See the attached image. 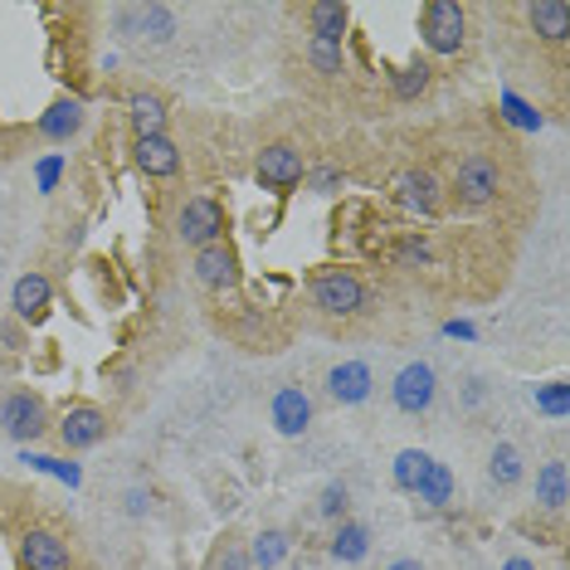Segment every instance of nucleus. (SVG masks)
I'll list each match as a JSON object with an SVG mask.
<instances>
[{
  "label": "nucleus",
  "instance_id": "f257e3e1",
  "mask_svg": "<svg viewBox=\"0 0 570 570\" xmlns=\"http://www.w3.org/2000/svg\"><path fill=\"white\" fill-rule=\"evenodd\" d=\"M307 293H313V307L322 317L352 322L371 307V293H366V283H361L356 268H317L313 283H307Z\"/></svg>",
  "mask_w": 570,
  "mask_h": 570
},
{
  "label": "nucleus",
  "instance_id": "f03ea898",
  "mask_svg": "<svg viewBox=\"0 0 570 570\" xmlns=\"http://www.w3.org/2000/svg\"><path fill=\"white\" fill-rule=\"evenodd\" d=\"M449 196L459 210H488V205L502 196V166L492 161L488 151H469L449 180Z\"/></svg>",
  "mask_w": 570,
  "mask_h": 570
},
{
  "label": "nucleus",
  "instance_id": "7ed1b4c3",
  "mask_svg": "<svg viewBox=\"0 0 570 570\" xmlns=\"http://www.w3.org/2000/svg\"><path fill=\"white\" fill-rule=\"evenodd\" d=\"M420 40L430 55H459L469 45V6L459 0H424L420 6Z\"/></svg>",
  "mask_w": 570,
  "mask_h": 570
},
{
  "label": "nucleus",
  "instance_id": "20e7f679",
  "mask_svg": "<svg viewBox=\"0 0 570 570\" xmlns=\"http://www.w3.org/2000/svg\"><path fill=\"white\" fill-rule=\"evenodd\" d=\"M0 430H6V439H16V444L45 439L49 430H55V420H49V400L40 391H30V385L6 391V400H0Z\"/></svg>",
  "mask_w": 570,
  "mask_h": 570
},
{
  "label": "nucleus",
  "instance_id": "39448f33",
  "mask_svg": "<svg viewBox=\"0 0 570 570\" xmlns=\"http://www.w3.org/2000/svg\"><path fill=\"white\" fill-rule=\"evenodd\" d=\"M225 229H229V215H225V205H219L215 196H190V200H180V210H176V219H171L176 244H186L190 254L205 249V244H219V239H225Z\"/></svg>",
  "mask_w": 570,
  "mask_h": 570
},
{
  "label": "nucleus",
  "instance_id": "423d86ee",
  "mask_svg": "<svg viewBox=\"0 0 570 570\" xmlns=\"http://www.w3.org/2000/svg\"><path fill=\"white\" fill-rule=\"evenodd\" d=\"M307 176V157L297 141H264L254 157V180L264 190H274V196H293L297 186H303Z\"/></svg>",
  "mask_w": 570,
  "mask_h": 570
},
{
  "label": "nucleus",
  "instance_id": "0eeeda50",
  "mask_svg": "<svg viewBox=\"0 0 570 570\" xmlns=\"http://www.w3.org/2000/svg\"><path fill=\"white\" fill-rule=\"evenodd\" d=\"M16 566L20 570H79L73 541L55 527H24L16 537Z\"/></svg>",
  "mask_w": 570,
  "mask_h": 570
},
{
  "label": "nucleus",
  "instance_id": "6e6552de",
  "mask_svg": "<svg viewBox=\"0 0 570 570\" xmlns=\"http://www.w3.org/2000/svg\"><path fill=\"white\" fill-rule=\"evenodd\" d=\"M112 430V420H108V410L102 405H88V400H79V405H69L55 420V439H59V449H69V453H88V449H98L102 439H108Z\"/></svg>",
  "mask_w": 570,
  "mask_h": 570
},
{
  "label": "nucleus",
  "instance_id": "1a4fd4ad",
  "mask_svg": "<svg viewBox=\"0 0 570 570\" xmlns=\"http://www.w3.org/2000/svg\"><path fill=\"white\" fill-rule=\"evenodd\" d=\"M122 40H137V45H171L176 40V10L171 6H122L118 16H112Z\"/></svg>",
  "mask_w": 570,
  "mask_h": 570
},
{
  "label": "nucleus",
  "instance_id": "9d476101",
  "mask_svg": "<svg viewBox=\"0 0 570 570\" xmlns=\"http://www.w3.org/2000/svg\"><path fill=\"white\" fill-rule=\"evenodd\" d=\"M391 400H395L400 414H414V420L430 414L434 400H439V375H434L430 361H405L391 381Z\"/></svg>",
  "mask_w": 570,
  "mask_h": 570
},
{
  "label": "nucleus",
  "instance_id": "9b49d317",
  "mask_svg": "<svg viewBox=\"0 0 570 570\" xmlns=\"http://www.w3.org/2000/svg\"><path fill=\"white\" fill-rule=\"evenodd\" d=\"M190 274H196V283L205 293H235L244 268H239V249L229 239L219 244H205V249H196V258H190Z\"/></svg>",
  "mask_w": 570,
  "mask_h": 570
},
{
  "label": "nucleus",
  "instance_id": "f8f14e48",
  "mask_svg": "<svg viewBox=\"0 0 570 570\" xmlns=\"http://www.w3.org/2000/svg\"><path fill=\"white\" fill-rule=\"evenodd\" d=\"M395 205L420 219H434L444 210V186H439L434 171H424V166H410V171L395 176Z\"/></svg>",
  "mask_w": 570,
  "mask_h": 570
},
{
  "label": "nucleus",
  "instance_id": "ddd939ff",
  "mask_svg": "<svg viewBox=\"0 0 570 570\" xmlns=\"http://www.w3.org/2000/svg\"><path fill=\"white\" fill-rule=\"evenodd\" d=\"M268 420H274L278 434H307L313 430V395L303 391V385H278L274 400H268Z\"/></svg>",
  "mask_w": 570,
  "mask_h": 570
},
{
  "label": "nucleus",
  "instance_id": "4468645a",
  "mask_svg": "<svg viewBox=\"0 0 570 570\" xmlns=\"http://www.w3.org/2000/svg\"><path fill=\"white\" fill-rule=\"evenodd\" d=\"M132 161H137V171L141 176H151V180H171V176H180V147L171 137H132Z\"/></svg>",
  "mask_w": 570,
  "mask_h": 570
},
{
  "label": "nucleus",
  "instance_id": "2eb2a0df",
  "mask_svg": "<svg viewBox=\"0 0 570 570\" xmlns=\"http://www.w3.org/2000/svg\"><path fill=\"white\" fill-rule=\"evenodd\" d=\"M10 307H16L20 322H45L49 307H55V283L30 268V274H20L16 288H10Z\"/></svg>",
  "mask_w": 570,
  "mask_h": 570
},
{
  "label": "nucleus",
  "instance_id": "dca6fc26",
  "mask_svg": "<svg viewBox=\"0 0 570 570\" xmlns=\"http://www.w3.org/2000/svg\"><path fill=\"white\" fill-rule=\"evenodd\" d=\"M371 391H375V375L366 361H342V366L327 371V395L336 405H366Z\"/></svg>",
  "mask_w": 570,
  "mask_h": 570
},
{
  "label": "nucleus",
  "instance_id": "f3484780",
  "mask_svg": "<svg viewBox=\"0 0 570 570\" xmlns=\"http://www.w3.org/2000/svg\"><path fill=\"white\" fill-rule=\"evenodd\" d=\"M522 16H527V30L537 35L541 45H566L570 40V0H531Z\"/></svg>",
  "mask_w": 570,
  "mask_h": 570
},
{
  "label": "nucleus",
  "instance_id": "a211bd4d",
  "mask_svg": "<svg viewBox=\"0 0 570 570\" xmlns=\"http://www.w3.org/2000/svg\"><path fill=\"white\" fill-rule=\"evenodd\" d=\"M127 122H132V137H161L166 122H171V108H166L161 94L137 88V94H127Z\"/></svg>",
  "mask_w": 570,
  "mask_h": 570
},
{
  "label": "nucleus",
  "instance_id": "6ab92c4d",
  "mask_svg": "<svg viewBox=\"0 0 570 570\" xmlns=\"http://www.w3.org/2000/svg\"><path fill=\"white\" fill-rule=\"evenodd\" d=\"M303 20H307V40L342 45L346 24H352V6H342V0H313V6L303 10Z\"/></svg>",
  "mask_w": 570,
  "mask_h": 570
},
{
  "label": "nucleus",
  "instance_id": "aec40b11",
  "mask_svg": "<svg viewBox=\"0 0 570 570\" xmlns=\"http://www.w3.org/2000/svg\"><path fill=\"white\" fill-rule=\"evenodd\" d=\"M83 132V102L79 98H55L49 108L40 112V137L45 141H69V137H79Z\"/></svg>",
  "mask_w": 570,
  "mask_h": 570
},
{
  "label": "nucleus",
  "instance_id": "412c9836",
  "mask_svg": "<svg viewBox=\"0 0 570 570\" xmlns=\"http://www.w3.org/2000/svg\"><path fill=\"white\" fill-rule=\"evenodd\" d=\"M566 502H570V473H566V459H547L537 469V508L541 512H551V517H561L566 512Z\"/></svg>",
  "mask_w": 570,
  "mask_h": 570
},
{
  "label": "nucleus",
  "instance_id": "4be33fe9",
  "mask_svg": "<svg viewBox=\"0 0 570 570\" xmlns=\"http://www.w3.org/2000/svg\"><path fill=\"white\" fill-rule=\"evenodd\" d=\"M366 551H371V527H366V522H356V517H346V522H336L332 541H327V556H332V561L356 566Z\"/></svg>",
  "mask_w": 570,
  "mask_h": 570
},
{
  "label": "nucleus",
  "instance_id": "5701e85b",
  "mask_svg": "<svg viewBox=\"0 0 570 570\" xmlns=\"http://www.w3.org/2000/svg\"><path fill=\"white\" fill-rule=\"evenodd\" d=\"M434 88V69H430V59H410V63H400V69L391 73V94L395 102H420L424 94Z\"/></svg>",
  "mask_w": 570,
  "mask_h": 570
},
{
  "label": "nucleus",
  "instance_id": "b1692460",
  "mask_svg": "<svg viewBox=\"0 0 570 570\" xmlns=\"http://www.w3.org/2000/svg\"><path fill=\"white\" fill-rule=\"evenodd\" d=\"M453 492H459V478H453L449 463H430V473H424V483L414 488V498L424 502V508H434V512H444L449 502H453Z\"/></svg>",
  "mask_w": 570,
  "mask_h": 570
},
{
  "label": "nucleus",
  "instance_id": "393cba45",
  "mask_svg": "<svg viewBox=\"0 0 570 570\" xmlns=\"http://www.w3.org/2000/svg\"><path fill=\"white\" fill-rule=\"evenodd\" d=\"M488 478L498 488H517L527 478V463H522V449L517 444H492L488 453Z\"/></svg>",
  "mask_w": 570,
  "mask_h": 570
},
{
  "label": "nucleus",
  "instance_id": "a878e982",
  "mask_svg": "<svg viewBox=\"0 0 570 570\" xmlns=\"http://www.w3.org/2000/svg\"><path fill=\"white\" fill-rule=\"evenodd\" d=\"M303 59L317 79H342L346 73V49L342 45H327V40H307L303 45Z\"/></svg>",
  "mask_w": 570,
  "mask_h": 570
},
{
  "label": "nucleus",
  "instance_id": "bb28decb",
  "mask_svg": "<svg viewBox=\"0 0 570 570\" xmlns=\"http://www.w3.org/2000/svg\"><path fill=\"white\" fill-rule=\"evenodd\" d=\"M430 453H424V449H400L395 453V463H391V478H395V488L400 492H410V498H414V488H420L424 483V473H430Z\"/></svg>",
  "mask_w": 570,
  "mask_h": 570
},
{
  "label": "nucleus",
  "instance_id": "cd10ccee",
  "mask_svg": "<svg viewBox=\"0 0 570 570\" xmlns=\"http://www.w3.org/2000/svg\"><path fill=\"white\" fill-rule=\"evenodd\" d=\"M283 556H288V531H278V527L258 531L249 541V566H258V570H274Z\"/></svg>",
  "mask_w": 570,
  "mask_h": 570
},
{
  "label": "nucleus",
  "instance_id": "c85d7f7f",
  "mask_svg": "<svg viewBox=\"0 0 570 570\" xmlns=\"http://www.w3.org/2000/svg\"><path fill=\"white\" fill-rule=\"evenodd\" d=\"M205 570H254V566H249V547H244L239 537H219V547L210 551Z\"/></svg>",
  "mask_w": 570,
  "mask_h": 570
},
{
  "label": "nucleus",
  "instance_id": "c756f323",
  "mask_svg": "<svg viewBox=\"0 0 570 570\" xmlns=\"http://www.w3.org/2000/svg\"><path fill=\"white\" fill-rule=\"evenodd\" d=\"M346 512H352V488L346 483H327L317 498V517H327V522H346Z\"/></svg>",
  "mask_w": 570,
  "mask_h": 570
},
{
  "label": "nucleus",
  "instance_id": "7c9ffc66",
  "mask_svg": "<svg viewBox=\"0 0 570 570\" xmlns=\"http://www.w3.org/2000/svg\"><path fill=\"white\" fill-rule=\"evenodd\" d=\"M531 405H537L541 414H551V420H566V381H547V385H537L531 391Z\"/></svg>",
  "mask_w": 570,
  "mask_h": 570
},
{
  "label": "nucleus",
  "instance_id": "2f4dec72",
  "mask_svg": "<svg viewBox=\"0 0 570 570\" xmlns=\"http://www.w3.org/2000/svg\"><path fill=\"white\" fill-rule=\"evenodd\" d=\"M307 190H313V196H336V190L346 186V171L342 166H307Z\"/></svg>",
  "mask_w": 570,
  "mask_h": 570
},
{
  "label": "nucleus",
  "instance_id": "473e14b6",
  "mask_svg": "<svg viewBox=\"0 0 570 570\" xmlns=\"http://www.w3.org/2000/svg\"><path fill=\"white\" fill-rule=\"evenodd\" d=\"M430 258H434V249H430V239H420V235H410V239L395 249V264H400V268H414V264L424 268Z\"/></svg>",
  "mask_w": 570,
  "mask_h": 570
},
{
  "label": "nucleus",
  "instance_id": "72a5a7b5",
  "mask_svg": "<svg viewBox=\"0 0 570 570\" xmlns=\"http://www.w3.org/2000/svg\"><path fill=\"white\" fill-rule=\"evenodd\" d=\"M24 463H35V469L55 473V478H69V483H79V463H63V459H45V453H24Z\"/></svg>",
  "mask_w": 570,
  "mask_h": 570
},
{
  "label": "nucleus",
  "instance_id": "f704fd0d",
  "mask_svg": "<svg viewBox=\"0 0 570 570\" xmlns=\"http://www.w3.org/2000/svg\"><path fill=\"white\" fill-rule=\"evenodd\" d=\"M502 102H508V112H512V122H517V127H541V112H531L517 94H502Z\"/></svg>",
  "mask_w": 570,
  "mask_h": 570
},
{
  "label": "nucleus",
  "instance_id": "c9c22d12",
  "mask_svg": "<svg viewBox=\"0 0 570 570\" xmlns=\"http://www.w3.org/2000/svg\"><path fill=\"white\" fill-rule=\"evenodd\" d=\"M55 180H59V157H49L40 166V190H55Z\"/></svg>",
  "mask_w": 570,
  "mask_h": 570
},
{
  "label": "nucleus",
  "instance_id": "e433bc0d",
  "mask_svg": "<svg viewBox=\"0 0 570 570\" xmlns=\"http://www.w3.org/2000/svg\"><path fill=\"white\" fill-rule=\"evenodd\" d=\"M483 381H469V391H463V405H483Z\"/></svg>",
  "mask_w": 570,
  "mask_h": 570
},
{
  "label": "nucleus",
  "instance_id": "4c0bfd02",
  "mask_svg": "<svg viewBox=\"0 0 570 570\" xmlns=\"http://www.w3.org/2000/svg\"><path fill=\"white\" fill-rule=\"evenodd\" d=\"M502 570H537V566H531L527 556H512V561H502Z\"/></svg>",
  "mask_w": 570,
  "mask_h": 570
},
{
  "label": "nucleus",
  "instance_id": "58836bf2",
  "mask_svg": "<svg viewBox=\"0 0 570 570\" xmlns=\"http://www.w3.org/2000/svg\"><path fill=\"white\" fill-rule=\"evenodd\" d=\"M391 570H424V566H420V561H410V556H405V561H395Z\"/></svg>",
  "mask_w": 570,
  "mask_h": 570
}]
</instances>
